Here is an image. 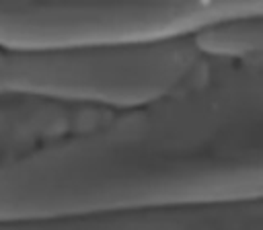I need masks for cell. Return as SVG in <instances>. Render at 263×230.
I'll return each mask as SVG.
<instances>
[{
	"label": "cell",
	"mask_w": 263,
	"mask_h": 230,
	"mask_svg": "<svg viewBox=\"0 0 263 230\" xmlns=\"http://www.w3.org/2000/svg\"><path fill=\"white\" fill-rule=\"evenodd\" d=\"M263 197V60L212 55L187 84L0 160V224Z\"/></svg>",
	"instance_id": "obj_1"
},
{
	"label": "cell",
	"mask_w": 263,
	"mask_h": 230,
	"mask_svg": "<svg viewBox=\"0 0 263 230\" xmlns=\"http://www.w3.org/2000/svg\"><path fill=\"white\" fill-rule=\"evenodd\" d=\"M210 60L197 35L115 47L0 51V99L125 111L187 84Z\"/></svg>",
	"instance_id": "obj_2"
},
{
	"label": "cell",
	"mask_w": 263,
	"mask_h": 230,
	"mask_svg": "<svg viewBox=\"0 0 263 230\" xmlns=\"http://www.w3.org/2000/svg\"><path fill=\"white\" fill-rule=\"evenodd\" d=\"M257 14L263 2H0V51L166 41Z\"/></svg>",
	"instance_id": "obj_3"
},
{
	"label": "cell",
	"mask_w": 263,
	"mask_h": 230,
	"mask_svg": "<svg viewBox=\"0 0 263 230\" xmlns=\"http://www.w3.org/2000/svg\"><path fill=\"white\" fill-rule=\"evenodd\" d=\"M0 230H263V197L129 207L103 214L8 222Z\"/></svg>",
	"instance_id": "obj_4"
}]
</instances>
